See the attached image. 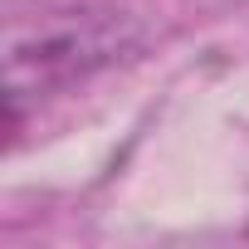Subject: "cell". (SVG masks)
Wrapping results in <instances>:
<instances>
[{
    "instance_id": "obj_1",
    "label": "cell",
    "mask_w": 249,
    "mask_h": 249,
    "mask_svg": "<svg viewBox=\"0 0 249 249\" xmlns=\"http://www.w3.org/2000/svg\"><path fill=\"white\" fill-rule=\"evenodd\" d=\"M127 44L122 20L112 15H44L35 30H10V107L25 93H39L49 83H73L88 69L117 59V49Z\"/></svg>"
}]
</instances>
